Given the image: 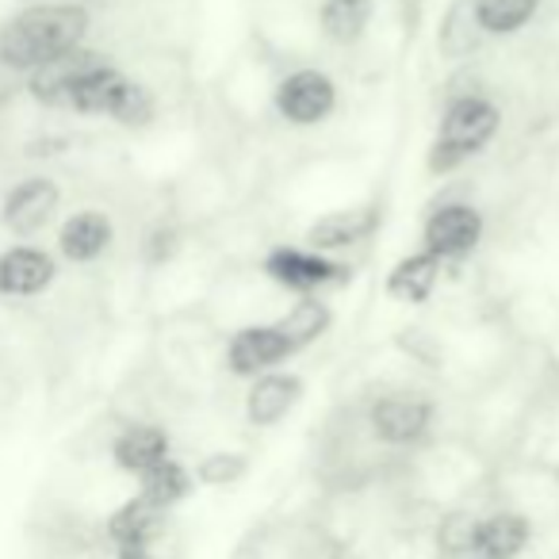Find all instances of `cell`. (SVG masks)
<instances>
[{"mask_svg": "<svg viewBox=\"0 0 559 559\" xmlns=\"http://www.w3.org/2000/svg\"><path fill=\"white\" fill-rule=\"evenodd\" d=\"M88 27H93L88 4H73V0L27 4L0 24V70L12 78H27L55 58L85 47Z\"/></svg>", "mask_w": 559, "mask_h": 559, "instance_id": "1", "label": "cell"}, {"mask_svg": "<svg viewBox=\"0 0 559 559\" xmlns=\"http://www.w3.org/2000/svg\"><path fill=\"white\" fill-rule=\"evenodd\" d=\"M502 131V111L490 96L483 93H460L444 104L437 134L426 150V169L433 177H449L460 165L479 157Z\"/></svg>", "mask_w": 559, "mask_h": 559, "instance_id": "2", "label": "cell"}, {"mask_svg": "<svg viewBox=\"0 0 559 559\" xmlns=\"http://www.w3.org/2000/svg\"><path fill=\"white\" fill-rule=\"evenodd\" d=\"M261 272L292 296H319L326 288L353 284V264L314 253L307 246H272L261 261Z\"/></svg>", "mask_w": 559, "mask_h": 559, "instance_id": "3", "label": "cell"}, {"mask_svg": "<svg viewBox=\"0 0 559 559\" xmlns=\"http://www.w3.org/2000/svg\"><path fill=\"white\" fill-rule=\"evenodd\" d=\"M337 81L319 66H299L272 88V108L288 127H319L337 111Z\"/></svg>", "mask_w": 559, "mask_h": 559, "instance_id": "4", "label": "cell"}, {"mask_svg": "<svg viewBox=\"0 0 559 559\" xmlns=\"http://www.w3.org/2000/svg\"><path fill=\"white\" fill-rule=\"evenodd\" d=\"M483 234H487L483 211L475 203L452 200L426 215V223H421V249L433 253L441 264L464 261V257H472L483 246Z\"/></svg>", "mask_w": 559, "mask_h": 559, "instance_id": "5", "label": "cell"}, {"mask_svg": "<svg viewBox=\"0 0 559 559\" xmlns=\"http://www.w3.org/2000/svg\"><path fill=\"white\" fill-rule=\"evenodd\" d=\"M58 207H62V185L55 177H24L20 185H12L0 203V226L12 238L27 241L39 230H47L55 223Z\"/></svg>", "mask_w": 559, "mask_h": 559, "instance_id": "6", "label": "cell"}, {"mask_svg": "<svg viewBox=\"0 0 559 559\" xmlns=\"http://www.w3.org/2000/svg\"><path fill=\"white\" fill-rule=\"evenodd\" d=\"M296 357V345L284 337V330L276 322H253L241 326L226 342V368L238 380H257L264 372H276Z\"/></svg>", "mask_w": 559, "mask_h": 559, "instance_id": "7", "label": "cell"}, {"mask_svg": "<svg viewBox=\"0 0 559 559\" xmlns=\"http://www.w3.org/2000/svg\"><path fill=\"white\" fill-rule=\"evenodd\" d=\"M437 406L421 395H383L372 403L368 411V426H372V437L391 449H411V444H421L433 429Z\"/></svg>", "mask_w": 559, "mask_h": 559, "instance_id": "8", "label": "cell"}, {"mask_svg": "<svg viewBox=\"0 0 559 559\" xmlns=\"http://www.w3.org/2000/svg\"><path fill=\"white\" fill-rule=\"evenodd\" d=\"M58 257L32 241H16L0 253V296L4 299H35L55 288Z\"/></svg>", "mask_w": 559, "mask_h": 559, "instance_id": "9", "label": "cell"}, {"mask_svg": "<svg viewBox=\"0 0 559 559\" xmlns=\"http://www.w3.org/2000/svg\"><path fill=\"white\" fill-rule=\"evenodd\" d=\"M380 226H383V211L376 207V203H368V207H342V211H326V215L314 218V223L307 226L304 241L314 253L337 257V253H345V249L365 246Z\"/></svg>", "mask_w": 559, "mask_h": 559, "instance_id": "10", "label": "cell"}, {"mask_svg": "<svg viewBox=\"0 0 559 559\" xmlns=\"http://www.w3.org/2000/svg\"><path fill=\"white\" fill-rule=\"evenodd\" d=\"M307 395L304 376L288 372V368H276V372H264L257 380H249L246 391V421L257 429H272L288 418Z\"/></svg>", "mask_w": 559, "mask_h": 559, "instance_id": "11", "label": "cell"}, {"mask_svg": "<svg viewBox=\"0 0 559 559\" xmlns=\"http://www.w3.org/2000/svg\"><path fill=\"white\" fill-rule=\"evenodd\" d=\"M116 241V223L108 211L81 207L58 226V257L70 264H96Z\"/></svg>", "mask_w": 559, "mask_h": 559, "instance_id": "12", "label": "cell"}, {"mask_svg": "<svg viewBox=\"0 0 559 559\" xmlns=\"http://www.w3.org/2000/svg\"><path fill=\"white\" fill-rule=\"evenodd\" d=\"M96 62H104V55H96V50H88V47L70 50V55L47 62L43 70L27 73V96H32L35 104H43V108H66L73 85H78Z\"/></svg>", "mask_w": 559, "mask_h": 559, "instance_id": "13", "label": "cell"}, {"mask_svg": "<svg viewBox=\"0 0 559 559\" xmlns=\"http://www.w3.org/2000/svg\"><path fill=\"white\" fill-rule=\"evenodd\" d=\"M441 269L433 253L426 249H414V253H403L395 264L388 269V280H383V292H388L391 304L399 307H421L433 299L437 284H441Z\"/></svg>", "mask_w": 559, "mask_h": 559, "instance_id": "14", "label": "cell"}, {"mask_svg": "<svg viewBox=\"0 0 559 559\" xmlns=\"http://www.w3.org/2000/svg\"><path fill=\"white\" fill-rule=\"evenodd\" d=\"M169 456H173L169 433H165L162 426H150V421H134V426H127L123 433L111 441V460H116V467L134 475V479Z\"/></svg>", "mask_w": 559, "mask_h": 559, "instance_id": "15", "label": "cell"}, {"mask_svg": "<svg viewBox=\"0 0 559 559\" xmlns=\"http://www.w3.org/2000/svg\"><path fill=\"white\" fill-rule=\"evenodd\" d=\"M162 533H165V510H157L142 495L127 498L108 518V540L116 548H154V540Z\"/></svg>", "mask_w": 559, "mask_h": 559, "instance_id": "16", "label": "cell"}, {"mask_svg": "<svg viewBox=\"0 0 559 559\" xmlns=\"http://www.w3.org/2000/svg\"><path fill=\"white\" fill-rule=\"evenodd\" d=\"M533 540V525L525 513L518 510H498L490 518H479L475 528V548L483 559H518Z\"/></svg>", "mask_w": 559, "mask_h": 559, "instance_id": "17", "label": "cell"}, {"mask_svg": "<svg viewBox=\"0 0 559 559\" xmlns=\"http://www.w3.org/2000/svg\"><path fill=\"white\" fill-rule=\"evenodd\" d=\"M376 20V0H322L319 32L334 47H357Z\"/></svg>", "mask_w": 559, "mask_h": 559, "instance_id": "18", "label": "cell"}, {"mask_svg": "<svg viewBox=\"0 0 559 559\" xmlns=\"http://www.w3.org/2000/svg\"><path fill=\"white\" fill-rule=\"evenodd\" d=\"M276 326L296 345V353H304V349H311V345H319L322 337L334 330V307L319 296H296V304L280 314Z\"/></svg>", "mask_w": 559, "mask_h": 559, "instance_id": "19", "label": "cell"}, {"mask_svg": "<svg viewBox=\"0 0 559 559\" xmlns=\"http://www.w3.org/2000/svg\"><path fill=\"white\" fill-rule=\"evenodd\" d=\"M127 85V73L119 70L116 62H96L93 70L85 73V78L73 85V93H70V104L66 108L70 111H78V116H104L108 119V111H111V104H116V96H119V88Z\"/></svg>", "mask_w": 559, "mask_h": 559, "instance_id": "20", "label": "cell"}, {"mask_svg": "<svg viewBox=\"0 0 559 559\" xmlns=\"http://www.w3.org/2000/svg\"><path fill=\"white\" fill-rule=\"evenodd\" d=\"M195 490V475L192 467H185L180 460H162L157 467H150L146 475H139V495L146 502H154L157 510L169 513L173 506H180L188 495Z\"/></svg>", "mask_w": 559, "mask_h": 559, "instance_id": "21", "label": "cell"}, {"mask_svg": "<svg viewBox=\"0 0 559 559\" xmlns=\"http://www.w3.org/2000/svg\"><path fill=\"white\" fill-rule=\"evenodd\" d=\"M475 24L490 39H510V35L525 32L540 12V0H472Z\"/></svg>", "mask_w": 559, "mask_h": 559, "instance_id": "22", "label": "cell"}, {"mask_svg": "<svg viewBox=\"0 0 559 559\" xmlns=\"http://www.w3.org/2000/svg\"><path fill=\"white\" fill-rule=\"evenodd\" d=\"M154 116H157L154 93H150L142 81L127 78V85L119 88L116 104H111L108 119H111V123H119V127H131V131H142V127L154 123Z\"/></svg>", "mask_w": 559, "mask_h": 559, "instance_id": "23", "label": "cell"}, {"mask_svg": "<svg viewBox=\"0 0 559 559\" xmlns=\"http://www.w3.org/2000/svg\"><path fill=\"white\" fill-rule=\"evenodd\" d=\"M195 483L200 487H234L249 475V456L246 452H234V449H218V452H207V456L195 464Z\"/></svg>", "mask_w": 559, "mask_h": 559, "instance_id": "24", "label": "cell"}, {"mask_svg": "<svg viewBox=\"0 0 559 559\" xmlns=\"http://www.w3.org/2000/svg\"><path fill=\"white\" fill-rule=\"evenodd\" d=\"M475 528H479V518L472 513H449L437 528V548H441L444 559H464L475 556Z\"/></svg>", "mask_w": 559, "mask_h": 559, "instance_id": "25", "label": "cell"}, {"mask_svg": "<svg viewBox=\"0 0 559 559\" xmlns=\"http://www.w3.org/2000/svg\"><path fill=\"white\" fill-rule=\"evenodd\" d=\"M460 35V55H467V50L475 47V39H479V24H475V9H472V0H456L449 9V16H444V27L437 32V43H441V50L449 55L452 43H456Z\"/></svg>", "mask_w": 559, "mask_h": 559, "instance_id": "26", "label": "cell"}, {"mask_svg": "<svg viewBox=\"0 0 559 559\" xmlns=\"http://www.w3.org/2000/svg\"><path fill=\"white\" fill-rule=\"evenodd\" d=\"M119 559H157L154 548H119Z\"/></svg>", "mask_w": 559, "mask_h": 559, "instance_id": "27", "label": "cell"}, {"mask_svg": "<svg viewBox=\"0 0 559 559\" xmlns=\"http://www.w3.org/2000/svg\"><path fill=\"white\" fill-rule=\"evenodd\" d=\"M464 559H483V556H479V551H475V556H464Z\"/></svg>", "mask_w": 559, "mask_h": 559, "instance_id": "28", "label": "cell"}, {"mask_svg": "<svg viewBox=\"0 0 559 559\" xmlns=\"http://www.w3.org/2000/svg\"><path fill=\"white\" fill-rule=\"evenodd\" d=\"M73 4H85V0H73Z\"/></svg>", "mask_w": 559, "mask_h": 559, "instance_id": "29", "label": "cell"}]
</instances>
